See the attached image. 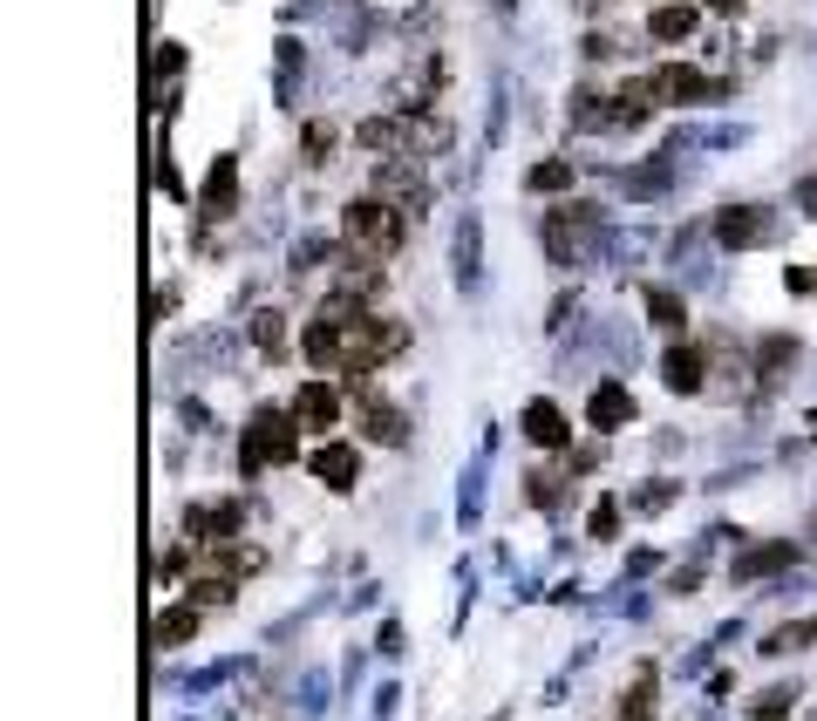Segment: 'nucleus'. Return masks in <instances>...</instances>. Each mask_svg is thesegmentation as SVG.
I'll list each match as a JSON object with an SVG mask.
<instances>
[{
    "label": "nucleus",
    "mask_w": 817,
    "mask_h": 721,
    "mask_svg": "<svg viewBox=\"0 0 817 721\" xmlns=\"http://www.w3.org/2000/svg\"><path fill=\"white\" fill-rule=\"evenodd\" d=\"M300 416L293 408H260V416H246V435H239V470L260 477V470H287L300 456Z\"/></svg>",
    "instance_id": "obj_1"
},
{
    "label": "nucleus",
    "mask_w": 817,
    "mask_h": 721,
    "mask_svg": "<svg viewBox=\"0 0 817 721\" xmlns=\"http://www.w3.org/2000/svg\"><path fill=\"white\" fill-rule=\"evenodd\" d=\"M341 239H348V252H362V260H395L402 239H409V218L389 198H354L341 212Z\"/></svg>",
    "instance_id": "obj_2"
},
{
    "label": "nucleus",
    "mask_w": 817,
    "mask_h": 721,
    "mask_svg": "<svg viewBox=\"0 0 817 721\" xmlns=\"http://www.w3.org/2000/svg\"><path fill=\"white\" fill-rule=\"evenodd\" d=\"M348 333V381H368L375 368H389V360L409 347V327L395 320V314H368V320H354V327H341Z\"/></svg>",
    "instance_id": "obj_3"
},
{
    "label": "nucleus",
    "mask_w": 817,
    "mask_h": 721,
    "mask_svg": "<svg viewBox=\"0 0 817 721\" xmlns=\"http://www.w3.org/2000/svg\"><path fill=\"white\" fill-rule=\"evenodd\" d=\"M648 83H654L661 102H681V110H695V102H722V96L736 89V83H715V75H702L695 62H668V68H654Z\"/></svg>",
    "instance_id": "obj_4"
},
{
    "label": "nucleus",
    "mask_w": 817,
    "mask_h": 721,
    "mask_svg": "<svg viewBox=\"0 0 817 721\" xmlns=\"http://www.w3.org/2000/svg\"><path fill=\"white\" fill-rule=\"evenodd\" d=\"M246 531V504L239 497H218V504H191L185 510V537L191 545H232Z\"/></svg>",
    "instance_id": "obj_5"
},
{
    "label": "nucleus",
    "mask_w": 817,
    "mask_h": 721,
    "mask_svg": "<svg viewBox=\"0 0 817 721\" xmlns=\"http://www.w3.org/2000/svg\"><path fill=\"white\" fill-rule=\"evenodd\" d=\"M293 416H300L306 435H335L341 416H348V408H341V389H335V381H300V389H293Z\"/></svg>",
    "instance_id": "obj_6"
},
{
    "label": "nucleus",
    "mask_w": 817,
    "mask_h": 721,
    "mask_svg": "<svg viewBox=\"0 0 817 721\" xmlns=\"http://www.w3.org/2000/svg\"><path fill=\"white\" fill-rule=\"evenodd\" d=\"M306 470H314V477L327 483V491H341V497H348L354 483H362V450H354V443H320Z\"/></svg>",
    "instance_id": "obj_7"
},
{
    "label": "nucleus",
    "mask_w": 817,
    "mask_h": 721,
    "mask_svg": "<svg viewBox=\"0 0 817 721\" xmlns=\"http://www.w3.org/2000/svg\"><path fill=\"white\" fill-rule=\"evenodd\" d=\"M641 408H633V395H627V381H600L593 395H586V422H593L600 435H613V429H627Z\"/></svg>",
    "instance_id": "obj_8"
},
{
    "label": "nucleus",
    "mask_w": 817,
    "mask_h": 721,
    "mask_svg": "<svg viewBox=\"0 0 817 721\" xmlns=\"http://www.w3.org/2000/svg\"><path fill=\"white\" fill-rule=\"evenodd\" d=\"M763 231H770V212H763V204H729V212H715V239L729 252H750Z\"/></svg>",
    "instance_id": "obj_9"
},
{
    "label": "nucleus",
    "mask_w": 817,
    "mask_h": 721,
    "mask_svg": "<svg viewBox=\"0 0 817 721\" xmlns=\"http://www.w3.org/2000/svg\"><path fill=\"white\" fill-rule=\"evenodd\" d=\"M790 565H797V545H790V537L750 545V552H736V585H756V579H770V572H790Z\"/></svg>",
    "instance_id": "obj_10"
},
{
    "label": "nucleus",
    "mask_w": 817,
    "mask_h": 721,
    "mask_svg": "<svg viewBox=\"0 0 817 721\" xmlns=\"http://www.w3.org/2000/svg\"><path fill=\"white\" fill-rule=\"evenodd\" d=\"M354 429L368 435V443H409V422H402V408L395 402H381V395H362V408H354Z\"/></svg>",
    "instance_id": "obj_11"
},
{
    "label": "nucleus",
    "mask_w": 817,
    "mask_h": 721,
    "mask_svg": "<svg viewBox=\"0 0 817 721\" xmlns=\"http://www.w3.org/2000/svg\"><path fill=\"white\" fill-rule=\"evenodd\" d=\"M695 28H702V8H695V0H661V8L648 14V41H661V48L688 41Z\"/></svg>",
    "instance_id": "obj_12"
},
{
    "label": "nucleus",
    "mask_w": 817,
    "mask_h": 721,
    "mask_svg": "<svg viewBox=\"0 0 817 721\" xmlns=\"http://www.w3.org/2000/svg\"><path fill=\"white\" fill-rule=\"evenodd\" d=\"M239 212V157H218L204 170V218H232Z\"/></svg>",
    "instance_id": "obj_13"
},
{
    "label": "nucleus",
    "mask_w": 817,
    "mask_h": 721,
    "mask_svg": "<svg viewBox=\"0 0 817 721\" xmlns=\"http://www.w3.org/2000/svg\"><path fill=\"white\" fill-rule=\"evenodd\" d=\"M661 381H668L675 395H695L702 381H708V368H702V347H688V341H675L668 354H661Z\"/></svg>",
    "instance_id": "obj_14"
},
{
    "label": "nucleus",
    "mask_w": 817,
    "mask_h": 721,
    "mask_svg": "<svg viewBox=\"0 0 817 721\" xmlns=\"http://www.w3.org/2000/svg\"><path fill=\"white\" fill-rule=\"evenodd\" d=\"M525 435H531L539 450H573V422L558 416V402H531V408H525Z\"/></svg>",
    "instance_id": "obj_15"
},
{
    "label": "nucleus",
    "mask_w": 817,
    "mask_h": 721,
    "mask_svg": "<svg viewBox=\"0 0 817 721\" xmlns=\"http://www.w3.org/2000/svg\"><path fill=\"white\" fill-rule=\"evenodd\" d=\"M354 143H362V150H409L416 130H409V123H389V116H368V123H354Z\"/></svg>",
    "instance_id": "obj_16"
},
{
    "label": "nucleus",
    "mask_w": 817,
    "mask_h": 721,
    "mask_svg": "<svg viewBox=\"0 0 817 721\" xmlns=\"http://www.w3.org/2000/svg\"><path fill=\"white\" fill-rule=\"evenodd\" d=\"M252 341H260L266 360H287V314H279V306H260V314H252Z\"/></svg>",
    "instance_id": "obj_17"
},
{
    "label": "nucleus",
    "mask_w": 817,
    "mask_h": 721,
    "mask_svg": "<svg viewBox=\"0 0 817 721\" xmlns=\"http://www.w3.org/2000/svg\"><path fill=\"white\" fill-rule=\"evenodd\" d=\"M648 320H654L661 333H688V300L668 293V287H648Z\"/></svg>",
    "instance_id": "obj_18"
},
{
    "label": "nucleus",
    "mask_w": 817,
    "mask_h": 721,
    "mask_svg": "<svg viewBox=\"0 0 817 721\" xmlns=\"http://www.w3.org/2000/svg\"><path fill=\"white\" fill-rule=\"evenodd\" d=\"M654 708H661V694H654V667H641V674H633V687L620 694V714H627V721H654Z\"/></svg>",
    "instance_id": "obj_19"
},
{
    "label": "nucleus",
    "mask_w": 817,
    "mask_h": 721,
    "mask_svg": "<svg viewBox=\"0 0 817 721\" xmlns=\"http://www.w3.org/2000/svg\"><path fill=\"white\" fill-rule=\"evenodd\" d=\"M191 633H198V606H191V599L171 606V612H158V647H185Z\"/></svg>",
    "instance_id": "obj_20"
},
{
    "label": "nucleus",
    "mask_w": 817,
    "mask_h": 721,
    "mask_svg": "<svg viewBox=\"0 0 817 721\" xmlns=\"http://www.w3.org/2000/svg\"><path fill=\"white\" fill-rule=\"evenodd\" d=\"M525 191H573V164L566 157H545V164H531V177H525Z\"/></svg>",
    "instance_id": "obj_21"
},
{
    "label": "nucleus",
    "mask_w": 817,
    "mask_h": 721,
    "mask_svg": "<svg viewBox=\"0 0 817 721\" xmlns=\"http://www.w3.org/2000/svg\"><path fill=\"white\" fill-rule=\"evenodd\" d=\"M335 157V130L327 123H306V164H327Z\"/></svg>",
    "instance_id": "obj_22"
},
{
    "label": "nucleus",
    "mask_w": 817,
    "mask_h": 721,
    "mask_svg": "<svg viewBox=\"0 0 817 721\" xmlns=\"http://www.w3.org/2000/svg\"><path fill=\"white\" fill-rule=\"evenodd\" d=\"M613 531H620V504L600 497V504H593V537H613Z\"/></svg>",
    "instance_id": "obj_23"
},
{
    "label": "nucleus",
    "mask_w": 817,
    "mask_h": 721,
    "mask_svg": "<svg viewBox=\"0 0 817 721\" xmlns=\"http://www.w3.org/2000/svg\"><path fill=\"white\" fill-rule=\"evenodd\" d=\"M525 497H531V504H552V497H558V477H552V470H531Z\"/></svg>",
    "instance_id": "obj_24"
},
{
    "label": "nucleus",
    "mask_w": 817,
    "mask_h": 721,
    "mask_svg": "<svg viewBox=\"0 0 817 721\" xmlns=\"http://www.w3.org/2000/svg\"><path fill=\"white\" fill-rule=\"evenodd\" d=\"M783 708H790V687H783V694H763V701H756V721H783Z\"/></svg>",
    "instance_id": "obj_25"
},
{
    "label": "nucleus",
    "mask_w": 817,
    "mask_h": 721,
    "mask_svg": "<svg viewBox=\"0 0 817 721\" xmlns=\"http://www.w3.org/2000/svg\"><path fill=\"white\" fill-rule=\"evenodd\" d=\"M177 68H185V48L164 41V48H158V75H177Z\"/></svg>",
    "instance_id": "obj_26"
},
{
    "label": "nucleus",
    "mask_w": 817,
    "mask_h": 721,
    "mask_svg": "<svg viewBox=\"0 0 817 721\" xmlns=\"http://www.w3.org/2000/svg\"><path fill=\"white\" fill-rule=\"evenodd\" d=\"M708 14H743V0H702Z\"/></svg>",
    "instance_id": "obj_27"
},
{
    "label": "nucleus",
    "mask_w": 817,
    "mask_h": 721,
    "mask_svg": "<svg viewBox=\"0 0 817 721\" xmlns=\"http://www.w3.org/2000/svg\"><path fill=\"white\" fill-rule=\"evenodd\" d=\"M810 435H817V422H810Z\"/></svg>",
    "instance_id": "obj_28"
}]
</instances>
